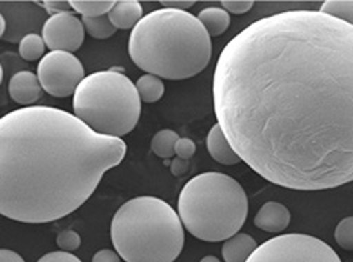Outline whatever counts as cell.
<instances>
[{
  "instance_id": "6da1fadb",
  "label": "cell",
  "mask_w": 353,
  "mask_h": 262,
  "mask_svg": "<svg viewBox=\"0 0 353 262\" xmlns=\"http://www.w3.org/2000/svg\"><path fill=\"white\" fill-rule=\"evenodd\" d=\"M214 111L236 155L265 181L319 191L353 181V26L285 11L221 50Z\"/></svg>"
},
{
  "instance_id": "7a4b0ae2",
  "label": "cell",
  "mask_w": 353,
  "mask_h": 262,
  "mask_svg": "<svg viewBox=\"0 0 353 262\" xmlns=\"http://www.w3.org/2000/svg\"><path fill=\"white\" fill-rule=\"evenodd\" d=\"M126 155L121 138L96 134L58 108L29 106L0 120V212L41 225L67 217Z\"/></svg>"
},
{
  "instance_id": "3957f363",
  "label": "cell",
  "mask_w": 353,
  "mask_h": 262,
  "mask_svg": "<svg viewBox=\"0 0 353 262\" xmlns=\"http://www.w3.org/2000/svg\"><path fill=\"white\" fill-rule=\"evenodd\" d=\"M134 64L148 74L168 81L190 79L211 61V37L196 15L157 10L132 29L128 44Z\"/></svg>"
},
{
  "instance_id": "277c9868",
  "label": "cell",
  "mask_w": 353,
  "mask_h": 262,
  "mask_svg": "<svg viewBox=\"0 0 353 262\" xmlns=\"http://www.w3.org/2000/svg\"><path fill=\"white\" fill-rule=\"evenodd\" d=\"M111 240L126 262H174L185 243L179 214L153 196L128 200L114 214Z\"/></svg>"
},
{
  "instance_id": "5b68a950",
  "label": "cell",
  "mask_w": 353,
  "mask_h": 262,
  "mask_svg": "<svg viewBox=\"0 0 353 262\" xmlns=\"http://www.w3.org/2000/svg\"><path fill=\"white\" fill-rule=\"evenodd\" d=\"M249 212L244 188L219 172L199 174L185 183L178 200L183 228L197 240L226 241L240 232Z\"/></svg>"
},
{
  "instance_id": "8992f818",
  "label": "cell",
  "mask_w": 353,
  "mask_h": 262,
  "mask_svg": "<svg viewBox=\"0 0 353 262\" xmlns=\"http://www.w3.org/2000/svg\"><path fill=\"white\" fill-rule=\"evenodd\" d=\"M73 111L96 134L121 138L140 120L141 99L135 83L120 68L97 72L81 82Z\"/></svg>"
},
{
  "instance_id": "52a82bcc",
  "label": "cell",
  "mask_w": 353,
  "mask_h": 262,
  "mask_svg": "<svg viewBox=\"0 0 353 262\" xmlns=\"http://www.w3.org/2000/svg\"><path fill=\"white\" fill-rule=\"evenodd\" d=\"M248 262H341L336 252L316 236L279 235L258 245Z\"/></svg>"
},
{
  "instance_id": "ba28073f",
  "label": "cell",
  "mask_w": 353,
  "mask_h": 262,
  "mask_svg": "<svg viewBox=\"0 0 353 262\" xmlns=\"http://www.w3.org/2000/svg\"><path fill=\"white\" fill-rule=\"evenodd\" d=\"M37 76L43 90L59 99L74 96L81 82L87 78L79 58L68 52L46 53L38 64Z\"/></svg>"
},
{
  "instance_id": "9c48e42d",
  "label": "cell",
  "mask_w": 353,
  "mask_h": 262,
  "mask_svg": "<svg viewBox=\"0 0 353 262\" xmlns=\"http://www.w3.org/2000/svg\"><path fill=\"white\" fill-rule=\"evenodd\" d=\"M41 37L46 48H49L50 52L73 53L83 43L85 28H83L82 20L76 17L73 12H64L46 20L41 29Z\"/></svg>"
},
{
  "instance_id": "30bf717a",
  "label": "cell",
  "mask_w": 353,
  "mask_h": 262,
  "mask_svg": "<svg viewBox=\"0 0 353 262\" xmlns=\"http://www.w3.org/2000/svg\"><path fill=\"white\" fill-rule=\"evenodd\" d=\"M8 92L15 103L29 108L35 106L34 103L41 97L43 87L38 76L32 72H19L11 78Z\"/></svg>"
},
{
  "instance_id": "8fae6325",
  "label": "cell",
  "mask_w": 353,
  "mask_h": 262,
  "mask_svg": "<svg viewBox=\"0 0 353 262\" xmlns=\"http://www.w3.org/2000/svg\"><path fill=\"white\" fill-rule=\"evenodd\" d=\"M291 221V214L288 211V208L282 203L278 202H267L258 214L255 215V226L264 232H270V234H279L282 230H285Z\"/></svg>"
},
{
  "instance_id": "7c38bea8",
  "label": "cell",
  "mask_w": 353,
  "mask_h": 262,
  "mask_svg": "<svg viewBox=\"0 0 353 262\" xmlns=\"http://www.w3.org/2000/svg\"><path fill=\"white\" fill-rule=\"evenodd\" d=\"M206 148H208L211 158L216 159L219 164L235 165L241 163V158L232 149L231 143L228 141L223 129H221L219 123L211 128L208 138H206Z\"/></svg>"
},
{
  "instance_id": "4fadbf2b",
  "label": "cell",
  "mask_w": 353,
  "mask_h": 262,
  "mask_svg": "<svg viewBox=\"0 0 353 262\" xmlns=\"http://www.w3.org/2000/svg\"><path fill=\"white\" fill-rule=\"evenodd\" d=\"M108 17L117 29H134L144 17L143 6L137 0H119Z\"/></svg>"
},
{
  "instance_id": "5bb4252c",
  "label": "cell",
  "mask_w": 353,
  "mask_h": 262,
  "mask_svg": "<svg viewBox=\"0 0 353 262\" xmlns=\"http://www.w3.org/2000/svg\"><path fill=\"white\" fill-rule=\"evenodd\" d=\"M256 249L258 244L250 235L238 232L225 241L221 248V255H223L225 262H248Z\"/></svg>"
},
{
  "instance_id": "9a60e30c",
  "label": "cell",
  "mask_w": 353,
  "mask_h": 262,
  "mask_svg": "<svg viewBox=\"0 0 353 262\" xmlns=\"http://www.w3.org/2000/svg\"><path fill=\"white\" fill-rule=\"evenodd\" d=\"M197 19L201 20L210 37H219L225 34L229 25H231V15L223 8L219 6L205 8V10L199 12Z\"/></svg>"
},
{
  "instance_id": "2e32d148",
  "label": "cell",
  "mask_w": 353,
  "mask_h": 262,
  "mask_svg": "<svg viewBox=\"0 0 353 262\" xmlns=\"http://www.w3.org/2000/svg\"><path fill=\"white\" fill-rule=\"evenodd\" d=\"M141 102L155 103L164 96V82L155 74H143L135 83Z\"/></svg>"
},
{
  "instance_id": "e0dca14e",
  "label": "cell",
  "mask_w": 353,
  "mask_h": 262,
  "mask_svg": "<svg viewBox=\"0 0 353 262\" xmlns=\"http://www.w3.org/2000/svg\"><path fill=\"white\" fill-rule=\"evenodd\" d=\"M178 141H179V135L176 134L174 130L163 129L152 138L150 149L157 157L168 159V158H172L173 155H176L174 149H176V143H178Z\"/></svg>"
},
{
  "instance_id": "ac0fdd59",
  "label": "cell",
  "mask_w": 353,
  "mask_h": 262,
  "mask_svg": "<svg viewBox=\"0 0 353 262\" xmlns=\"http://www.w3.org/2000/svg\"><path fill=\"white\" fill-rule=\"evenodd\" d=\"M83 28L85 32L96 38V40H106V38L112 37L116 34L117 28L112 25L108 15H101V17H82Z\"/></svg>"
},
{
  "instance_id": "d6986e66",
  "label": "cell",
  "mask_w": 353,
  "mask_h": 262,
  "mask_svg": "<svg viewBox=\"0 0 353 262\" xmlns=\"http://www.w3.org/2000/svg\"><path fill=\"white\" fill-rule=\"evenodd\" d=\"M116 5L114 0H72V6L76 12L83 17H101L108 15Z\"/></svg>"
},
{
  "instance_id": "ffe728a7",
  "label": "cell",
  "mask_w": 353,
  "mask_h": 262,
  "mask_svg": "<svg viewBox=\"0 0 353 262\" xmlns=\"http://www.w3.org/2000/svg\"><path fill=\"white\" fill-rule=\"evenodd\" d=\"M46 43L41 35L28 34L19 43V55L25 61H37L44 58Z\"/></svg>"
},
{
  "instance_id": "44dd1931",
  "label": "cell",
  "mask_w": 353,
  "mask_h": 262,
  "mask_svg": "<svg viewBox=\"0 0 353 262\" xmlns=\"http://www.w3.org/2000/svg\"><path fill=\"white\" fill-rule=\"evenodd\" d=\"M320 12L353 26V0H326L321 3Z\"/></svg>"
},
{
  "instance_id": "7402d4cb",
  "label": "cell",
  "mask_w": 353,
  "mask_h": 262,
  "mask_svg": "<svg viewBox=\"0 0 353 262\" xmlns=\"http://www.w3.org/2000/svg\"><path fill=\"white\" fill-rule=\"evenodd\" d=\"M335 241L341 249L353 252V217L343 219L335 228Z\"/></svg>"
},
{
  "instance_id": "603a6c76",
  "label": "cell",
  "mask_w": 353,
  "mask_h": 262,
  "mask_svg": "<svg viewBox=\"0 0 353 262\" xmlns=\"http://www.w3.org/2000/svg\"><path fill=\"white\" fill-rule=\"evenodd\" d=\"M57 244L61 249V252L72 253V252L79 249L81 236L78 232H74V230L67 229V230H63V232L57 236Z\"/></svg>"
},
{
  "instance_id": "cb8c5ba5",
  "label": "cell",
  "mask_w": 353,
  "mask_h": 262,
  "mask_svg": "<svg viewBox=\"0 0 353 262\" xmlns=\"http://www.w3.org/2000/svg\"><path fill=\"white\" fill-rule=\"evenodd\" d=\"M220 5L223 10L231 14H244L252 10L253 2L252 0H223V2H220Z\"/></svg>"
},
{
  "instance_id": "d4e9b609",
  "label": "cell",
  "mask_w": 353,
  "mask_h": 262,
  "mask_svg": "<svg viewBox=\"0 0 353 262\" xmlns=\"http://www.w3.org/2000/svg\"><path fill=\"white\" fill-rule=\"evenodd\" d=\"M44 10L50 14V17L58 14H64V12H72L73 6L72 2H67V0H46L43 3Z\"/></svg>"
},
{
  "instance_id": "484cf974",
  "label": "cell",
  "mask_w": 353,
  "mask_h": 262,
  "mask_svg": "<svg viewBox=\"0 0 353 262\" xmlns=\"http://www.w3.org/2000/svg\"><path fill=\"white\" fill-rule=\"evenodd\" d=\"M176 155L181 159H190L196 153V144L191 141L190 138H179V141L176 143Z\"/></svg>"
},
{
  "instance_id": "4316f807",
  "label": "cell",
  "mask_w": 353,
  "mask_h": 262,
  "mask_svg": "<svg viewBox=\"0 0 353 262\" xmlns=\"http://www.w3.org/2000/svg\"><path fill=\"white\" fill-rule=\"evenodd\" d=\"M37 262H82V261L68 252H50L48 255L41 256Z\"/></svg>"
},
{
  "instance_id": "83f0119b",
  "label": "cell",
  "mask_w": 353,
  "mask_h": 262,
  "mask_svg": "<svg viewBox=\"0 0 353 262\" xmlns=\"http://www.w3.org/2000/svg\"><path fill=\"white\" fill-rule=\"evenodd\" d=\"M91 262H120V255L114 250L103 249V250H99L96 253Z\"/></svg>"
},
{
  "instance_id": "f1b7e54d",
  "label": "cell",
  "mask_w": 353,
  "mask_h": 262,
  "mask_svg": "<svg viewBox=\"0 0 353 262\" xmlns=\"http://www.w3.org/2000/svg\"><path fill=\"white\" fill-rule=\"evenodd\" d=\"M161 5H164V8H168V10H179V11H185L188 8L194 5L193 0H183V2H178V0H163Z\"/></svg>"
},
{
  "instance_id": "f546056e",
  "label": "cell",
  "mask_w": 353,
  "mask_h": 262,
  "mask_svg": "<svg viewBox=\"0 0 353 262\" xmlns=\"http://www.w3.org/2000/svg\"><path fill=\"white\" fill-rule=\"evenodd\" d=\"M0 262H25V259L17 252L2 249V252H0Z\"/></svg>"
},
{
  "instance_id": "4dcf8cb0",
  "label": "cell",
  "mask_w": 353,
  "mask_h": 262,
  "mask_svg": "<svg viewBox=\"0 0 353 262\" xmlns=\"http://www.w3.org/2000/svg\"><path fill=\"white\" fill-rule=\"evenodd\" d=\"M188 170V161L187 159H181V158H176L173 163H172V173L179 176L183 174Z\"/></svg>"
},
{
  "instance_id": "1f68e13d",
  "label": "cell",
  "mask_w": 353,
  "mask_h": 262,
  "mask_svg": "<svg viewBox=\"0 0 353 262\" xmlns=\"http://www.w3.org/2000/svg\"><path fill=\"white\" fill-rule=\"evenodd\" d=\"M0 34L2 35H5V32H6V20H5V17L2 15V17H0Z\"/></svg>"
},
{
  "instance_id": "d6a6232c",
  "label": "cell",
  "mask_w": 353,
  "mask_h": 262,
  "mask_svg": "<svg viewBox=\"0 0 353 262\" xmlns=\"http://www.w3.org/2000/svg\"><path fill=\"white\" fill-rule=\"evenodd\" d=\"M201 262H220V259L217 256H205L203 259H201Z\"/></svg>"
}]
</instances>
